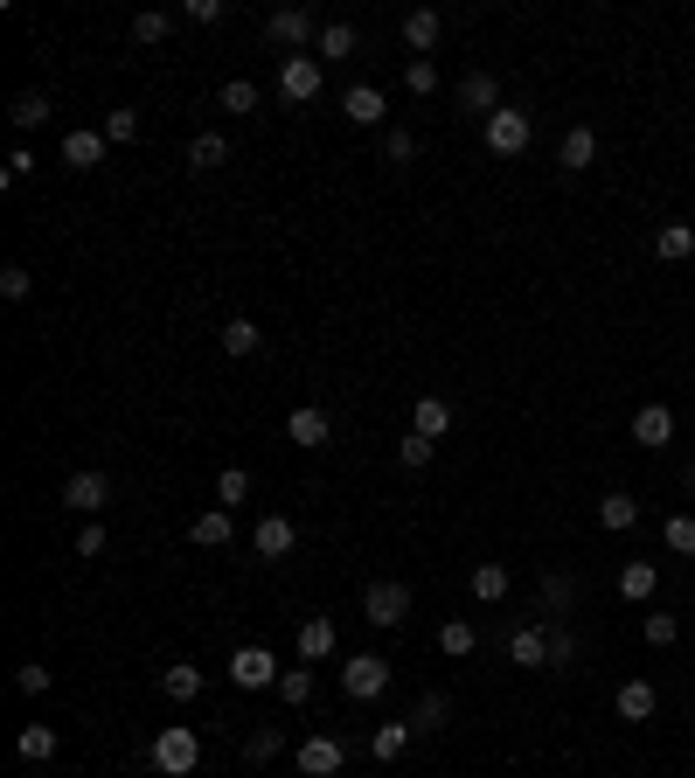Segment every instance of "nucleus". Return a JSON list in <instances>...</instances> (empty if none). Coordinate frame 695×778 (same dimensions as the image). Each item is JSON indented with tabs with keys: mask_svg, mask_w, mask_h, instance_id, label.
Wrapping results in <instances>:
<instances>
[{
	"mask_svg": "<svg viewBox=\"0 0 695 778\" xmlns=\"http://www.w3.org/2000/svg\"><path fill=\"white\" fill-rule=\"evenodd\" d=\"M146 765L161 771V778H188V771L202 765V737L188 730V723H167V730H153V744H146Z\"/></svg>",
	"mask_w": 695,
	"mask_h": 778,
	"instance_id": "obj_1",
	"label": "nucleus"
},
{
	"mask_svg": "<svg viewBox=\"0 0 695 778\" xmlns=\"http://www.w3.org/2000/svg\"><path fill=\"white\" fill-rule=\"evenodd\" d=\"M535 140V119L522 105H501L494 119H487V153H501V161H514V153H529Z\"/></svg>",
	"mask_w": 695,
	"mask_h": 778,
	"instance_id": "obj_2",
	"label": "nucleus"
},
{
	"mask_svg": "<svg viewBox=\"0 0 695 778\" xmlns=\"http://www.w3.org/2000/svg\"><path fill=\"white\" fill-rule=\"evenodd\" d=\"M362 618H369V626H382V633H390V626H403V618H410V584H397V577H376V584L362 591Z\"/></svg>",
	"mask_w": 695,
	"mask_h": 778,
	"instance_id": "obj_3",
	"label": "nucleus"
},
{
	"mask_svg": "<svg viewBox=\"0 0 695 778\" xmlns=\"http://www.w3.org/2000/svg\"><path fill=\"white\" fill-rule=\"evenodd\" d=\"M320 76H327L320 57H286V63H278V98H286V105H314Z\"/></svg>",
	"mask_w": 695,
	"mask_h": 778,
	"instance_id": "obj_4",
	"label": "nucleus"
},
{
	"mask_svg": "<svg viewBox=\"0 0 695 778\" xmlns=\"http://www.w3.org/2000/svg\"><path fill=\"white\" fill-rule=\"evenodd\" d=\"M278 674H286V667H278L272 661V646H237V654H229V682H237V688H278Z\"/></svg>",
	"mask_w": 695,
	"mask_h": 778,
	"instance_id": "obj_5",
	"label": "nucleus"
},
{
	"mask_svg": "<svg viewBox=\"0 0 695 778\" xmlns=\"http://www.w3.org/2000/svg\"><path fill=\"white\" fill-rule=\"evenodd\" d=\"M341 688L355 695V703H376V695L390 688V661H376V654H348V661H341Z\"/></svg>",
	"mask_w": 695,
	"mask_h": 778,
	"instance_id": "obj_6",
	"label": "nucleus"
},
{
	"mask_svg": "<svg viewBox=\"0 0 695 778\" xmlns=\"http://www.w3.org/2000/svg\"><path fill=\"white\" fill-rule=\"evenodd\" d=\"M293 765H299L306 778H334V771L348 765V744H341V737H306V744L293 750Z\"/></svg>",
	"mask_w": 695,
	"mask_h": 778,
	"instance_id": "obj_7",
	"label": "nucleus"
},
{
	"mask_svg": "<svg viewBox=\"0 0 695 778\" xmlns=\"http://www.w3.org/2000/svg\"><path fill=\"white\" fill-rule=\"evenodd\" d=\"M265 35L278 49H306V42H320V21L306 14V8H278V14H265Z\"/></svg>",
	"mask_w": 695,
	"mask_h": 778,
	"instance_id": "obj_8",
	"label": "nucleus"
},
{
	"mask_svg": "<svg viewBox=\"0 0 695 778\" xmlns=\"http://www.w3.org/2000/svg\"><path fill=\"white\" fill-rule=\"evenodd\" d=\"M63 508L105 514V508H112V480H105V473H70V480H63Z\"/></svg>",
	"mask_w": 695,
	"mask_h": 778,
	"instance_id": "obj_9",
	"label": "nucleus"
},
{
	"mask_svg": "<svg viewBox=\"0 0 695 778\" xmlns=\"http://www.w3.org/2000/svg\"><path fill=\"white\" fill-rule=\"evenodd\" d=\"M286 438H293V446H306V452H327V438H334V418H327L320 403H299L293 418H286Z\"/></svg>",
	"mask_w": 695,
	"mask_h": 778,
	"instance_id": "obj_10",
	"label": "nucleus"
},
{
	"mask_svg": "<svg viewBox=\"0 0 695 778\" xmlns=\"http://www.w3.org/2000/svg\"><path fill=\"white\" fill-rule=\"evenodd\" d=\"M105 146H112L105 125H76V133H63V167H84V174L105 167Z\"/></svg>",
	"mask_w": 695,
	"mask_h": 778,
	"instance_id": "obj_11",
	"label": "nucleus"
},
{
	"mask_svg": "<svg viewBox=\"0 0 695 778\" xmlns=\"http://www.w3.org/2000/svg\"><path fill=\"white\" fill-rule=\"evenodd\" d=\"M633 446H675V410H667V403H640L633 410Z\"/></svg>",
	"mask_w": 695,
	"mask_h": 778,
	"instance_id": "obj_12",
	"label": "nucleus"
},
{
	"mask_svg": "<svg viewBox=\"0 0 695 778\" xmlns=\"http://www.w3.org/2000/svg\"><path fill=\"white\" fill-rule=\"evenodd\" d=\"M293 542H299V529L286 522V514H265V522L251 529V550L265 556V563H278V556H293Z\"/></svg>",
	"mask_w": 695,
	"mask_h": 778,
	"instance_id": "obj_13",
	"label": "nucleus"
},
{
	"mask_svg": "<svg viewBox=\"0 0 695 778\" xmlns=\"http://www.w3.org/2000/svg\"><path fill=\"white\" fill-rule=\"evenodd\" d=\"M202 688H209V674H202L195 661H167L161 667V695H167V703H195Z\"/></svg>",
	"mask_w": 695,
	"mask_h": 778,
	"instance_id": "obj_14",
	"label": "nucleus"
},
{
	"mask_svg": "<svg viewBox=\"0 0 695 778\" xmlns=\"http://www.w3.org/2000/svg\"><path fill=\"white\" fill-rule=\"evenodd\" d=\"M334 646H341V633H334V618H327V612H314V618L299 626V661H306V667H320V661L334 654Z\"/></svg>",
	"mask_w": 695,
	"mask_h": 778,
	"instance_id": "obj_15",
	"label": "nucleus"
},
{
	"mask_svg": "<svg viewBox=\"0 0 695 778\" xmlns=\"http://www.w3.org/2000/svg\"><path fill=\"white\" fill-rule=\"evenodd\" d=\"M341 119H348V125H382V119H390V98H382L376 84H355V91L341 98Z\"/></svg>",
	"mask_w": 695,
	"mask_h": 778,
	"instance_id": "obj_16",
	"label": "nucleus"
},
{
	"mask_svg": "<svg viewBox=\"0 0 695 778\" xmlns=\"http://www.w3.org/2000/svg\"><path fill=\"white\" fill-rule=\"evenodd\" d=\"M459 105L480 112V119H494V112H501V84H494L487 70H467V76H459Z\"/></svg>",
	"mask_w": 695,
	"mask_h": 778,
	"instance_id": "obj_17",
	"label": "nucleus"
},
{
	"mask_svg": "<svg viewBox=\"0 0 695 778\" xmlns=\"http://www.w3.org/2000/svg\"><path fill=\"white\" fill-rule=\"evenodd\" d=\"M591 161H599V133H591V125H571V133H563V146H556V167H563V174H584Z\"/></svg>",
	"mask_w": 695,
	"mask_h": 778,
	"instance_id": "obj_18",
	"label": "nucleus"
},
{
	"mask_svg": "<svg viewBox=\"0 0 695 778\" xmlns=\"http://www.w3.org/2000/svg\"><path fill=\"white\" fill-rule=\"evenodd\" d=\"M654 591H661V570H654V556H633V563L620 570V598H626V605H647Z\"/></svg>",
	"mask_w": 695,
	"mask_h": 778,
	"instance_id": "obj_19",
	"label": "nucleus"
},
{
	"mask_svg": "<svg viewBox=\"0 0 695 778\" xmlns=\"http://www.w3.org/2000/svg\"><path fill=\"white\" fill-rule=\"evenodd\" d=\"M508 661L514 667H550V633L543 626H514L508 633Z\"/></svg>",
	"mask_w": 695,
	"mask_h": 778,
	"instance_id": "obj_20",
	"label": "nucleus"
},
{
	"mask_svg": "<svg viewBox=\"0 0 695 778\" xmlns=\"http://www.w3.org/2000/svg\"><path fill=\"white\" fill-rule=\"evenodd\" d=\"M612 709H620L626 723H654L661 695H654V682H620V695H612Z\"/></svg>",
	"mask_w": 695,
	"mask_h": 778,
	"instance_id": "obj_21",
	"label": "nucleus"
},
{
	"mask_svg": "<svg viewBox=\"0 0 695 778\" xmlns=\"http://www.w3.org/2000/svg\"><path fill=\"white\" fill-rule=\"evenodd\" d=\"M188 535H195V550H229V535H237V522H229V508H202Z\"/></svg>",
	"mask_w": 695,
	"mask_h": 778,
	"instance_id": "obj_22",
	"label": "nucleus"
},
{
	"mask_svg": "<svg viewBox=\"0 0 695 778\" xmlns=\"http://www.w3.org/2000/svg\"><path fill=\"white\" fill-rule=\"evenodd\" d=\"M654 257H661V265H682V257H695V223H661V229H654Z\"/></svg>",
	"mask_w": 695,
	"mask_h": 778,
	"instance_id": "obj_23",
	"label": "nucleus"
},
{
	"mask_svg": "<svg viewBox=\"0 0 695 778\" xmlns=\"http://www.w3.org/2000/svg\"><path fill=\"white\" fill-rule=\"evenodd\" d=\"M439 35H446V14H439V8H410V14H403V42L418 49V57H425Z\"/></svg>",
	"mask_w": 695,
	"mask_h": 778,
	"instance_id": "obj_24",
	"label": "nucleus"
},
{
	"mask_svg": "<svg viewBox=\"0 0 695 778\" xmlns=\"http://www.w3.org/2000/svg\"><path fill=\"white\" fill-rule=\"evenodd\" d=\"M355 49H362L355 21H327V29H320V42H314V57H320V63H341V57H355Z\"/></svg>",
	"mask_w": 695,
	"mask_h": 778,
	"instance_id": "obj_25",
	"label": "nucleus"
},
{
	"mask_svg": "<svg viewBox=\"0 0 695 778\" xmlns=\"http://www.w3.org/2000/svg\"><path fill=\"white\" fill-rule=\"evenodd\" d=\"M410 431H425L431 446H439V438L452 431V403H446V397H418V410H410Z\"/></svg>",
	"mask_w": 695,
	"mask_h": 778,
	"instance_id": "obj_26",
	"label": "nucleus"
},
{
	"mask_svg": "<svg viewBox=\"0 0 695 778\" xmlns=\"http://www.w3.org/2000/svg\"><path fill=\"white\" fill-rule=\"evenodd\" d=\"M57 730H49V723H21V737H14V750H21V758H29V765H49V758H57Z\"/></svg>",
	"mask_w": 695,
	"mask_h": 778,
	"instance_id": "obj_27",
	"label": "nucleus"
},
{
	"mask_svg": "<svg viewBox=\"0 0 695 778\" xmlns=\"http://www.w3.org/2000/svg\"><path fill=\"white\" fill-rule=\"evenodd\" d=\"M467 584H473V598H480V605H501V598H508V563H494V556L473 563V577H467Z\"/></svg>",
	"mask_w": 695,
	"mask_h": 778,
	"instance_id": "obj_28",
	"label": "nucleus"
},
{
	"mask_svg": "<svg viewBox=\"0 0 695 778\" xmlns=\"http://www.w3.org/2000/svg\"><path fill=\"white\" fill-rule=\"evenodd\" d=\"M473 646H480V626H473V618H446V626H439V654H446V661H467Z\"/></svg>",
	"mask_w": 695,
	"mask_h": 778,
	"instance_id": "obj_29",
	"label": "nucleus"
},
{
	"mask_svg": "<svg viewBox=\"0 0 695 778\" xmlns=\"http://www.w3.org/2000/svg\"><path fill=\"white\" fill-rule=\"evenodd\" d=\"M8 125L14 133H35V125H49V91H21L8 105Z\"/></svg>",
	"mask_w": 695,
	"mask_h": 778,
	"instance_id": "obj_30",
	"label": "nucleus"
},
{
	"mask_svg": "<svg viewBox=\"0 0 695 778\" xmlns=\"http://www.w3.org/2000/svg\"><path fill=\"white\" fill-rule=\"evenodd\" d=\"M633 522H640V501H633V494H605V501H599V529H605V535H626Z\"/></svg>",
	"mask_w": 695,
	"mask_h": 778,
	"instance_id": "obj_31",
	"label": "nucleus"
},
{
	"mask_svg": "<svg viewBox=\"0 0 695 778\" xmlns=\"http://www.w3.org/2000/svg\"><path fill=\"white\" fill-rule=\"evenodd\" d=\"M410 737H418V730H410V723H382V730L369 737V758H376V765H397Z\"/></svg>",
	"mask_w": 695,
	"mask_h": 778,
	"instance_id": "obj_32",
	"label": "nucleus"
},
{
	"mask_svg": "<svg viewBox=\"0 0 695 778\" xmlns=\"http://www.w3.org/2000/svg\"><path fill=\"white\" fill-rule=\"evenodd\" d=\"M223 161H229V140H223V133H195V146H188V167H195V174H216Z\"/></svg>",
	"mask_w": 695,
	"mask_h": 778,
	"instance_id": "obj_33",
	"label": "nucleus"
},
{
	"mask_svg": "<svg viewBox=\"0 0 695 778\" xmlns=\"http://www.w3.org/2000/svg\"><path fill=\"white\" fill-rule=\"evenodd\" d=\"M216 105H223L229 119H251V112H257V84H251V76H229V84L216 91Z\"/></svg>",
	"mask_w": 695,
	"mask_h": 778,
	"instance_id": "obj_34",
	"label": "nucleus"
},
{
	"mask_svg": "<svg viewBox=\"0 0 695 778\" xmlns=\"http://www.w3.org/2000/svg\"><path fill=\"white\" fill-rule=\"evenodd\" d=\"M244 501H251V473H244V465H223V473H216V508L237 514Z\"/></svg>",
	"mask_w": 695,
	"mask_h": 778,
	"instance_id": "obj_35",
	"label": "nucleus"
},
{
	"mask_svg": "<svg viewBox=\"0 0 695 778\" xmlns=\"http://www.w3.org/2000/svg\"><path fill=\"white\" fill-rule=\"evenodd\" d=\"M223 348H229V355H257V348H265V327L244 320V314H237V320H223Z\"/></svg>",
	"mask_w": 695,
	"mask_h": 778,
	"instance_id": "obj_36",
	"label": "nucleus"
},
{
	"mask_svg": "<svg viewBox=\"0 0 695 778\" xmlns=\"http://www.w3.org/2000/svg\"><path fill=\"white\" fill-rule=\"evenodd\" d=\"M272 695H278V703H293V709H299V703H314V667H306V661H299V667H286Z\"/></svg>",
	"mask_w": 695,
	"mask_h": 778,
	"instance_id": "obj_37",
	"label": "nucleus"
},
{
	"mask_svg": "<svg viewBox=\"0 0 695 778\" xmlns=\"http://www.w3.org/2000/svg\"><path fill=\"white\" fill-rule=\"evenodd\" d=\"M140 133H146V119H140L133 105H119V112H105V140H112V146H133Z\"/></svg>",
	"mask_w": 695,
	"mask_h": 778,
	"instance_id": "obj_38",
	"label": "nucleus"
},
{
	"mask_svg": "<svg viewBox=\"0 0 695 778\" xmlns=\"http://www.w3.org/2000/svg\"><path fill=\"white\" fill-rule=\"evenodd\" d=\"M446 716H452V695H425L403 723H410V730H446Z\"/></svg>",
	"mask_w": 695,
	"mask_h": 778,
	"instance_id": "obj_39",
	"label": "nucleus"
},
{
	"mask_svg": "<svg viewBox=\"0 0 695 778\" xmlns=\"http://www.w3.org/2000/svg\"><path fill=\"white\" fill-rule=\"evenodd\" d=\"M403 91H410V98H431V91H439V63H431V57H410V63H403Z\"/></svg>",
	"mask_w": 695,
	"mask_h": 778,
	"instance_id": "obj_40",
	"label": "nucleus"
},
{
	"mask_svg": "<svg viewBox=\"0 0 695 778\" xmlns=\"http://www.w3.org/2000/svg\"><path fill=\"white\" fill-rule=\"evenodd\" d=\"M640 639H647V646H675L682 639V618L675 612H647V618H640Z\"/></svg>",
	"mask_w": 695,
	"mask_h": 778,
	"instance_id": "obj_41",
	"label": "nucleus"
},
{
	"mask_svg": "<svg viewBox=\"0 0 695 778\" xmlns=\"http://www.w3.org/2000/svg\"><path fill=\"white\" fill-rule=\"evenodd\" d=\"M278 750H286V730H272V723H265V730H251V737H244V758H251V765H272Z\"/></svg>",
	"mask_w": 695,
	"mask_h": 778,
	"instance_id": "obj_42",
	"label": "nucleus"
},
{
	"mask_svg": "<svg viewBox=\"0 0 695 778\" xmlns=\"http://www.w3.org/2000/svg\"><path fill=\"white\" fill-rule=\"evenodd\" d=\"M431 452H439V446H431L425 431H403V438H397V459L410 465V473H425V465H431Z\"/></svg>",
	"mask_w": 695,
	"mask_h": 778,
	"instance_id": "obj_43",
	"label": "nucleus"
},
{
	"mask_svg": "<svg viewBox=\"0 0 695 778\" xmlns=\"http://www.w3.org/2000/svg\"><path fill=\"white\" fill-rule=\"evenodd\" d=\"M661 542H667V550H675V556H695V514H667Z\"/></svg>",
	"mask_w": 695,
	"mask_h": 778,
	"instance_id": "obj_44",
	"label": "nucleus"
},
{
	"mask_svg": "<svg viewBox=\"0 0 695 778\" xmlns=\"http://www.w3.org/2000/svg\"><path fill=\"white\" fill-rule=\"evenodd\" d=\"M167 29H174V14H161V8L133 14V42H167Z\"/></svg>",
	"mask_w": 695,
	"mask_h": 778,
	"instance_id": "obj_45",
	"label": "nucleus"
},
{
	"mask_svg": "<svg viewBox=\"0 0 695 778\" xmlns=\"http://www.w3.org/2000/svg\"><path fill=\"white\" fill-rule=\"evenodd\" d=\"M49 682H57V674H49L42 661H21V667H14V688H21V695H49Z\"/></svg>",
	"mask_w": 695,
	"mask_h": 778,
	"instance_id": "obj_46",
	"label": "nucleus"
},
{
	"mask_svg": "<svg viewBox=\"0 0 695 778\" xmlns=\"http://www.w3.org/2000/svg\"><path fill=\"white\" fill-rule=\"evenodd\" d=\"M571 598H578V584L563 577V570H550V577H543V605L550 612H571Z\"/></svg>",
	"mask_w": 695,
	"mask_h": 778,
	"instance_id": "obj_47",
	"label": "nucleus"
},
{
	"mask_svg": "<svg viewBox=\"0 0 695 778\" xmlns=\"http://www.w3.org/2000/svg\"><path fill=\"white\" fill-rule=\"evenodd\" d=\"M382 153H390V167H410V161H418V133H403V125H397V133L382 140Z\"/></svg>",
	"mask_w": 695,
	"mask_h": 778,
	"instance_id": "obj_48",
	"label": "nucleus"
},
{
	"mask_svg": "<svg viewBox=\"0 0 695 778\" xmlns=\"http://www.w3.org/2000/svg\"><path fill=\"white\" fill-rule=\"evenodd\" d=\"M0 293H8V299H29V293H35L29 265H8V272H0Z\"/></svg>",
	"mask_w": 695,
	"mask_h": 778,
	"instance_id": "obj_49",
	"label": "nucleus"
},
{
	"mask_svg": "<svg viewBox=\"0 0 695 778\" xmlns=\"http://www.w3.org/2000/svg\"><path fill=\"white\" fill-rule=\"evenodd\" d=\"M182 21H195V29H216V21H223V0H188Z\"/></svg>",
	"mask_w": 695,
	"mask_h": 778,
	"instance_id": "obj_50",
	"label": "nucleus"
},
{
	"mask_svg": "<svg viewBox=\"0 0 695 778\" xmlns=\"http://www.w3.org/2000/svg\"><path fill=\"white\" fill-rule=\"evenodd\" d=\"M76 556H105V522H84V529H76Z\"/></svg>",
	"mask_w": 695,
	"mask_h": 778,
	"instance_id": "obj_51",
	"label": "nucleus"
},
{
	"mask_svg": "<svg viewBox=\"0 0 695 778\" xmlns=\"http://www.w3.org/2000/svg\"><path fill=\"white\" fill-rule=\"evenodd\" d=\"M578 661V639L571 633H550V667H571Z\"/></svg>",
	"mask_w": 695,
	"mask_h": 778,
	"instance_id": "obj_52",
	"label": "nucleus"
},
{
	"mask_svg": "<svg viewBox=\"0 0 695 778\" xmlns=\"http://www.w3.org/2000/svg\"><path fill=\"white\" fill-rule=\"evenodd\" d=\"M0 174H8V181H21V174H35V153H29V146H14V153H8V167H0Z\"/></svg>",
	"mask_w": 695,
	"mask_h": 778,
	"instance_id": "obj_53",
	"label": "nucleus"
}]
</instances>
